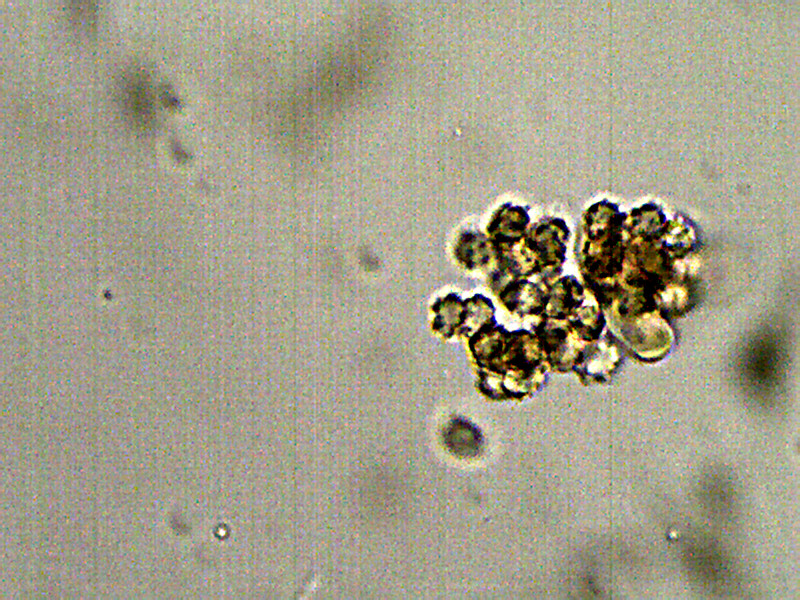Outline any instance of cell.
<instances>
[{"label": "cell", "instance_id": "cell-4", "mask_svg": "<svg viewBox=\"0 0 800 600\" xmlns=\"http://www.w3.org/2000/svg\"><path fill=\"white\" fill-rule=\"evenodd\" d=\"M496 296L502 306L519 316H543L547 305L546 291L539 284L525 278L509 282L498 291Z\"/></svg>", "mask_w": 800, "mask_h": 600}, {"label": "cell", "instance_id": "cell-2", "mask_svg": "<svg viewBox=\"0 0 800 600\" xmlns=\"http://www.w3.org/2000/svg\"><path fill=\"white\" fill-rule=\"evenodd\" d=\"M569 230L562 219L545 218L532 225L524 236L519 259L527 277L542 275L541 282L552 281L561 272Z\"/></svg>", "mask_w": 800, "mask_h": 600}, {"label": "cell", "instance_id": "cell-7", "mask_svg": "<svg viewBox=\"0 0 800 600\" xmlns=\"http://www.w3.org/2000/svg\"><path fill=\"white\" fill-rule=\"evenodd\" d=\"M491 252L493 251L488 238L475 231L462 233L454 248L457 262L469 270L486 266L491 259Z\"/></svg>", "mask_w": 800, "mask_h": 600}, {"label": "cell", "instance_id": "cell-1", "mask_svg": "<svg viewBox=\"0 0 800 600\" xmlns=\"http://www.w3.org/2000/svg\"><path fill=\"white\" fill-rule=\"evenodd\" d=\"M470 355L478 367V387L494 400L521 399L539 389L546 368L535 334L507 331L496 322L468 338Z\"/></svg>", "mask_w": 800, "mask_h": 600}, {"label": "cell", "instance_id": "cell-3", "mask_svg": "<svg viewBox=\"0 0 800 600\" xmlns=\"http://www.w3.org/2000/svg\"><path fill=\"white\" fill-rule=\"evenodd\" d=\"M528 223L529 216L524 207L509 203L500 206L486 227L494 254L512 250L524 238Z\"/></svg>", "mask_w": 800, "mask_h": 600}, {"label": "cell", "instance_id": "cell-6", "mask_svg": "<svg viewBox=\"0 0 800 600\" xmlns=\"http://www.w3.org/2000/svg\"><path fill=\"white\" fill-rule=\"evenodd\" d=\"M431 308L434 312V333L444 339L459 335L465 319L464 300L455 293H449L438 299Z\"/></svg>", "mask_w": 800, "mask_h": 600}, {"label": "cell", "instance_id": "cell-5", "mask_svg": "<svg viewBox=\"0 0 800 600\" xmlns=\"http://www.w3.org/2000/svg\"><path fill=\"white\" fill-rule=\"evenodd\" d=\"M551 282L543 284L547 288V305L542 318L562 321L580 306L583 290L578 281L571 276Z\"/></svg>", "mask_w": 800, "mask_h": 600}, {"label": "cell", "instance_id": "cell-8", "mask_svg": "<svg viewBox=\"0 0 800 600\" xmlns=\"http://www.w3.org/2000/svg\"><path fill=\"white\" fill-rule=\"evenodd\" d=\"M465 303V319L463 326L460 330L459 337H470L482 326L496 322L494 319V306L492 302L480 295L476 294L471 298L464 300Z\"/></svg>", "mask_w": 800, "mask_h": 600}]
</instances>
